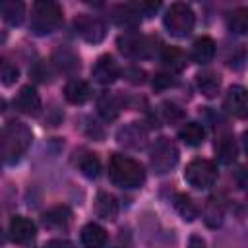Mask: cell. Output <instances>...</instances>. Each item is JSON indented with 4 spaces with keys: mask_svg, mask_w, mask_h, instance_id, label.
Masks as SVG:
<instances>
[{
    "mask_svg": "<svg viewBox=\"0 0 248 248\" xmlns=\"http://www.w3.org/2000/svg\"><path fill=\"white\" fill-rule=\"evenodd\" d=\"M149 163L157 174L169 172L178 163V147L170 138H157L149 149Z\"/></svg>",
    "mask_w": 248,
    "mask_h": 248,
    "instance_id": "5b68a950",
    "label": "cell"
},
{
    "mask_svg": "<svg viewBox=\"0 0 248 248\" xmlns=\"http://www.w3.org/2000/svg\"><path fill=\"white\" fill-rule=\"evenodd\" d=\"M72 219V211L66 205H54L48 211L43 213L41 221L46 229H66Z\"/></svg>",
    "mask_w": 248,
    "mask_h": 248,
    "instance_id": "2e32d148",
    "label": "cell"
},
{
    "mask_svg": "<svg viewBox=\"0 0 248 248\" xmlns=\"http://www.w3.org/2000/svg\"><path fill=\"white\" fill-rule=\"evenodd\" d=\"M45 248H74V244L66 238H52L45 244Z\"/></svg>",
    "mask_w": 248,
    "mask_h": 248,
    "instance_id": "8d00e7d4",
    "label": "cell"
},
{
    "mask_svg": "<svg viewBox=\"0 0 248 248\" xmlns=\"http://www.w3.org/2000/svg\"><path fill=\"white\" fill-rule=\"evenodd\" d=\"M19 78V68L16 62H12L6 56H0V83L4 85H14Z\"/></svg>",
    "mask_w": 248,
    "mask_h": 248,
    "instance_id": "f546056e",
    "label": "cell"
},
{
    "mask_svg": "<svg viewBox=\"0 0 248 248\" xmlns=\"http://www.w3.org/2000/svg\"><path fill=\"white\" fill-rule=\"evenodd\" d=\"M223 213H225V205L217 196H211L203 207V221L207 227L215 229L223 223Z\"/></svg>",
    "mask_w": 248,
    "mask_h": 248,
    "instance_id": "cb8c5ba5",
    "label": "cell"
},
{
    "mask_svg": "<svg viewBox=\"0 0 248 248\" xmlns=\"http://www.w3.org/2000/svg\"><path fill=\"white\" fill-rule=\"evenodd\" d=\"M215 153H217V159H219L221 163L231 165V163L236 159V155H238V147H236L234 138H231V136L219 138L217 143H215Z\"/></svg>",
    "mask_w": 248,
    "mask_h": 248,
    "instance_id": "d4e9b609",
    "label": "cell"
},
{
    "mask_svg": "<svg viewBox=\"0 0 248 248\" xmlns=\"http://www.w3.org/2000/svg\"><path fill=\"white\" fill-rule=\"evenodd\" d=\"M95 213L107 221H114L118 215V202L108 192H99L95 198Z\"/></svg>",
    "mask_w": 248,
    "mask_h": 248,
    "instance_id": "ac0fdd59",
    "label": "cell"
},
{
    "mask_svg": "<svg viewBox=\"0 0 248 248\" xmlns=\"http://www.w3.org/2000/svg\"><path fill=\"white\" fill-rule=\"evenodd\" d=\"M116 141L128 149H141L147 143V130L140 122H130L116 132Z\"/></svg>",
    "mask_w": 248,
    "mask_h": 248,
    "instance_id": "9c48e42d",
    "label": "cell"
},
{
    "mask_svg": "<svg viewBox=\"0 0 248 248\" xmlns=\"http://www.w3.org/2000/svg\"><path fill=\"white\" fill-rule=\"evenodd\" d=\"M35 223L27 217H21V215H16L12 217L10 221V238L17 244H29L33 238H35Z\"/></svg>",
    "mask_w": 248,
    "mask_h": 248,
    "instance_id": "4fadbf2b",
    "label": "cell"
},
{
    "mask_svg": "<svg viewBox=\"0 0 248 248\" xmlns=\"http://www.w3.org/2000/svg\"><path fill=\"white\" fill-rule=\"evenodd\" d=\"M178 138L186 143V145H200L205 140V130L202 124L198 122H186L180 130H178Z\"/></svg>",
    "mask_w": 248,
    "mask_h": 248,
    "instance_id": "484cf974",
    "label": "cell"
},
{
    "mask_svg": "<svg viewBox=\"0 0 248 248\" xmlns=\"http://www.w3.org/2000/svg\"><path fill=\"white\" fill-rule=\"evenodd\" d=\"M33 140L31 128L19 120H10L0 130V157L14 165L21 159V155L29 149Z\"/></svg>",
    "mask_w": 248,
    "mask_h": 248,
    "instance_id": "6da1fadb",
    "label": "cell"
},
{
    "mask_svg": "<svg viewBox=\"0 0 248 248\" xmlns=\"http://www.w3.org/2000/svg\"><path fill=\"white\" fill-rule=\"evenodd\" d=\"M196 83H198V89L205 95V97H215L217 93H219V89H221V78L215 74V72H211V70H203V72H200L198 76H196Z\"/></svg>",
    "mask_w": 248,
    "mask_h": 248,
    "instance_id": "603a6c76",
    "label": "cell"
},
{
    "mask_svg": "<svg viewBox=\"0 0 248 248\" xmlns=\"http://www.w3.org/2000/svg\"><path fill=\"white\" fill-rule=\"evenodd\" d=\"M174 207H176V211L180 213V217H182L184 221H194V219L198 217V207L194 205L192 198L186 196V194H176V198H174Z\"/></svg>",
    "mask_w": 248,
    "mask_h": 248,
    "instance_id": "f1b7e54d",
    "label": "cell"
},
{
    "mask_svg": "<svg viewBox=\"0 0 248 248\" xmlns=\"http://www.w3.org/2000/svg\"><path fill=\"white\" fill-rule=\"evenodd\" d=\"M134 8L138 10V14L153 16V14L161 8V2H140V4H134Z\"/></svg>",
    "mask_w": 248,
    "mask_h": 248,
    "instance_id": "836d02e7",
    "label": "cell"
},
{
    "mask_svg": "<svg viewBox=\"0 0 248 248\" xmlns=\"http://www.w3.org/2000/svg\"><path fill=\"white\" fill-rule=\"evenodd\" d=\"M163 110H165L167 120H170V122L182 118V110H180L176 105H172V103H165V105H163Z\"/></svg>",
    "mask_w": 248,
    "mask_h": 248,
    "instance_id": "e575fe53",
    "label": "cell"
},
{
    "mask_svg": "<svg viewBox=\"0 0 248 248\" xmlns=\"http://www.w3.org/2000/svg\"><path fill=\"white\" fill-rule=\"evenodd\" d=\"M108 176L116 186L140 188L145 180V170L136 159L122 153H112L108 159Z\"/></svg>",
    "mask_w": 248,
    "mask_h": 248,
    "instance_id": "7a4b0ae2",
    "label": "cell"
},
{
    "mask_svg": "<svg viewBox=\"0 0 248 248\" xmlns=\"http://www.w3.org/2000/svg\"><path fill=\"white\" fill-rule=\"evenodd\" d=\"M107 242V231L97 223H87L81 229V244L83 248H103Z\"/></svg>",
    "mask_w": 248,
    "mask_h": 248,
    "instance_id": "ffe728a7",
    "label": "cell"
},
{
    "mask_svg": "<svg viewBox=\"0 0 248 248\" xmlns=\"http://www.w3.org/2000/svg\"><path fill=\"white\" fill-rule=\"evenodd\" d=\"M97 110L105 120H114L122 110V99L116 93L103 91L97 99Z\"/></svg>",
    "mask_w": 248,
    "mask_h": 248,
    "instance_id": "9a60e30c",
    "label": "cell"
},
{
    "mask_svg": "<svg viewBox=\"0 0 248 248\" xmlns=\"http://www.w3.org/2000/svg\"><path fill=\"white\" fill-rule=\"evenodd\" d=\"M64 16L62 8L52 0H37L31 10V29L37 35H48L60 27Z\"/></svg>",
    "mask_w": 248,
    "mask_h": 248,
    "instance_id": "3957f363",
    "label": "cell"
},
{
    "mask_svg": "<svg viewBox=\"0 0 248 248\" xmlns=\"http://www.w3.org/2000/svg\"><path fill=\"white\" fill-rule=\"evenodd\" d=\"M223 107L229 114L236 116V118H246L248 114V93L242 85H232L229 87L227 95H225V101H223Z\"/></svg>",
    "mask_w": 248,
    "mask_h": 248,
    "instance_id": "30bf717a",
    "label": "cell"
},
{
    "mask_svg": "<svg viewBox=\"0 0 248 248\" xmlns=\"http://www.w3.org/2000/svg\"><path fill=\"white\" fill-rule=\"evenodd\" d=\"M114 23L122 29H136L140 25V14L132 4H124L114 8V16H112Z\"/></svg>",
    "mask_w": 248,
    "mask_h": 248,
    "instance_id": "44dd1931",
    "label": "cell"
},
{
    "mask_svg": "<svg viewBox=\"0 0 248 248\" xmlns=\"http://www.w3.org/2000/svg\"><path fill=\"white\" fill-rule=\"evenodd\" d=\"M170 85H174V78H172L170 74L159 72V74L153 78V87H155V89H167V87H170Z\"/></svg>",
    "mask_w": 248,
    "mask_h": 248,
    "instance_id": "d6a6232c",
    "label": "cell"
},
{
    "mask_svg": "<svg viewBox=\"0 0 248 248\" xmlns=\"http://www.w3.org/2000/svg\"><path fill=\"white\" fill-rule=\"evenodd\" d=\"M165 66H169L172 72H180L186 66V52L178 46H165L161 54Z\"/></svg>",
    "mask_w": 248,
    "mask_h": 248,
    "instance_id": "4316f807",
    "label": "cell"
},
{
    "mask_svg": "<svg viewBox=\"0 0 248 248\" xmlns=\"http://www.w3.org/2000/svg\"><path fill=\"white\" fill-rule=\"evenodd\" d=\"M0 14L10 25H21L25 17V4L19 0H4L0 2Z\"/></svg>",
    "mask_w": 248,
    "mask_h": 248,
    "instance_id": "7402d4cb",
    "label": "cell"
},
{
    "mask_svg": "<svg viewBox=\"0 0 248 248\" xmlns=\"http://www.w3.org/2000/svg\"><path fill=\"white\" fill-rule=\"evenodd\" d=\"M192 60L198 64H207L213 56H215V41L207 35L196 39V43L192 45V52H190Z\"/></svg>",
    "mask_w": 248,
    "mask_h": 248,
    "instance_id": "d6986e66",
    "label": "cell"
},
{
    "mask_svg": "<svg viewBox=\"0 0 248 248\" xmlns=\"http://www.w3.org/2000/svg\"><path fill=\"white\" fill-rule=\"evenodd\" d=\"M184 178L192 188H209L217 180V167L209 159H192L186 165Z\"/></svg>",
    "mask_w": 248,
    "mask_h": 248,
    "instance_id": "52a82bcc",
    "label": "cell"
},
{
    "mask_svg": "<svg viewBox=\"0 0 248 248\" xmlns=\"http://www.w3.org/2000/svg\"><path fill=\"white\" fill-rule=\"evenodd\" d=\"M91 76L103 83V85H108V83H114L118 78H120V68L118 64L114 62V58L110 54H103L97 58V62L93 64L91 68Z\"/></svg>",
    "mask_w": 248,
    "mask_h": 248,
    "instance_id": "8fae6325",
    "label": "cell"
},
{
    "mask_svg": "<svg viewBox=\"0 0 248 248\" xmlns=\"http://www.w3.org/2000/svg\"><path fill=\"white\" fill-rule=\"evenodd\" d=\"M29 74L37 79V81H48L50 78V72H48V68H46V64H43V62H37L31 70H29Z\"/></svg>",
    "mask_w": 248,
    "mask_h": 248,
    "instance_id": "1f68e13d",
    "label": "cell"
},
{
    "mask_svg": "<svg viewBox=\"0 0 248 248\" xmlns=\"http://www.w3.org/2000/svg\"><path fill=\"white\" fill-rule=\"evenodd\" d=\"M188 248H205V240L198 234H192L188 240Z\"/></svg>",
    "mask_w": 248,
    "mask_h": 248,
    "instance_id": "74e56055",
    "label": "cell"
},
{
    "mask_svg": "<svg viewBox=\"0 0 248 248\" xmlns=\"http://www.w3.org/2000/svg\"><path fill=\"white\" fill-rule=\"evenodd\" d=\"M79 170L87 178H97L99 172H101V163H99L97 155L95 153H85L81 157V161H79Z\"/></svg>",
    "mask_w": 248,
    "mask_h": 248,
    "instance_id": "4dcf8cb0",
    "label": "cell"
},
{
    "mask_svg": "<svg viewBox=\"0 0 248 248\" xmlns=\"http://www.w3.org/2000/svg\"><path fill=\"white\" fill-rule=\"evenodd\" d=\"M126 78H128L132 83H143L145 74H143V70H140V68H130V70H126Z\"/></svg>",
    "mask_w": 248,
    "mask_h": 248,
    "instance_id": "d590c367",
    "label": "cell"
},
{
    "mask_svg": "<svg viewBox=\"0 0 248 248\" xmlns=\"http://www.w3.org/2000/svg\"><path fill=\"white\" fill-rule=\"evenodd\" d=\"M74 23H76L78 33H79L87 43H99V41H103V37H105V33H107L105 21L99 19L97 16L79 14Z\"/></svg>",
    "mask_w": 248,
    "mask_h": 248,
    "instance_id": "ba28073f",
    "label": "cell"
},
{
    "mask_svg": "<svg viewBox=\"0 0 248 248\" xmlns=\"http://www.w3.org/2000/svg\"><path fill=\"white\" fill-rule=\"evenodd\" d=\"M4 240V236H2V227H0V242Z\"/></svg>",
    "mask_w": 248,
    "mask_h": 248,
    "instance_id": "f35d334b",
    "label": "cell"
},
{
    "mask_svg": "<svg viewBox=\"0 0 248 248\" xmlns=\"http://www.w3.org/2000/svg\"><path fill=\"white\" fill-rule=\"evenodd\" d=\"M163 23L167 27V31L172 35V37H188L194 29V23H196V16L192 12V8L184 2H174L170 4V8L167 10L165 17H163Z\"/></svg>",
    "mask_w": 248,
    "mask_h": 248,
    "instance_id": "277c9868",
    "label": "cell"
},
{
    "mask_svg": "<svg viewBox=\"0 0 248 248\" xmlns=\"http://www.w3.org/2000/svg\"><path fill=\"white\" fill-rule=\"evenodd\" d=\"M14 105L19 112H23L27 116H37L41 112V97L35 91V87H31V85H23L19 89V93L14 99Z\"/></svg>",
    "mask_w": 248,
    "mask_h": 248,
    "instance_id": "7c38bea8",
    "label": "cell"
},
{
    "mask_svg": "<svg viewBox=\"0 0 248 248\" xmlns=\"http://www.w3.org/2000/svg\"><path fill=\"white\" fill-rule=\"evenodd\" d=\"M52 64L62 74H76L79 70V58L70 46H58L52 52Z\"/></svg>",
    "mask_w": 248,
    "mask_h": 248,
    "instance_id": "5bb4252c",
    "label": "cell"
},
{
    "mask_svg": "<svg viewBox=\"0 0 248 248\" xmlns=\"http://www.w3.org/2000/svg\"><path fill=\"white\" fill-rule=\"evenodd\" d=\"M157 45L159 39L155 37H145L136 33H124L118 37V50L130 58H151L159 48Z\"/></svg>",
    "mask_w": 248,
    "mask_h": 248,
    "instance_id": "8992f818",
    "label": "cell"
},
{
    "mask_svg": "<svg viewBox=\"0 0 248 248\" xmlns=\"http://www.w3.org/2000/svg\"><path fill=\"white\" fill-rule=\"evenodd\" d=\"M64 97H66V101L72 103V105H83V103H87L89 97H91V87H89V83L83 81V79H72V81H68L66 87H64Z\"/></svg>",
    "mask_w": 248,
    "mask_h": 248,
    "instance_id": "e0dca14e",
    "label": "cell"
},
{
    "mask_svg": "<svg viewBox=\"0 0 248 248\" xmlns=\"http://www.w3.org/2000/svg\"><path fill=\"white\" fill-rule=\"evenodd\" d=\"M227 25L232 33L244 35L248 31V10L246 8H236L227 16Z\"/></svg>",
    "mask_w": 248,
    "mask_h": 248,
    "instance_id": "83f0119b",
    "label": "cell"
}]
</instances>
